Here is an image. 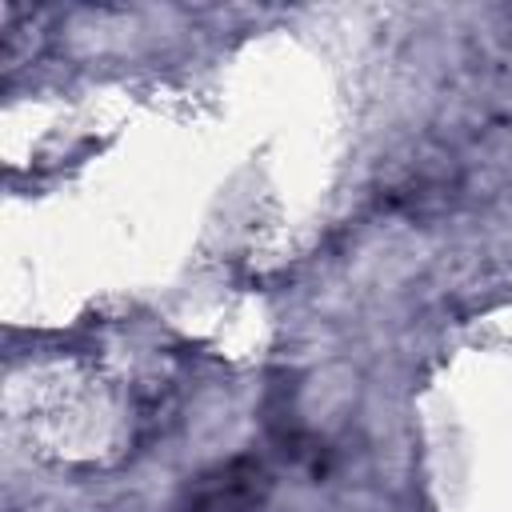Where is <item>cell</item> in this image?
Instances as JSON below:
<instances>
[{
    "mask_svg": "<svg viewBox=\"0 0 512 512\" xmlns=\"http://www.w3.org/2000/svg\"><path fill=\"white\" fill-rule=\"evenodd\" d=\"M264 492V472L260 464L236 460L228 468H220L216 476H208L196 492V508L200 512H244L252 500H260Z\"/></svg>",
    "mask_w": 512,
    "mask_h": 512,
    "instance_id": "obj_1",
    "label": "cell"
}]
</instances>
